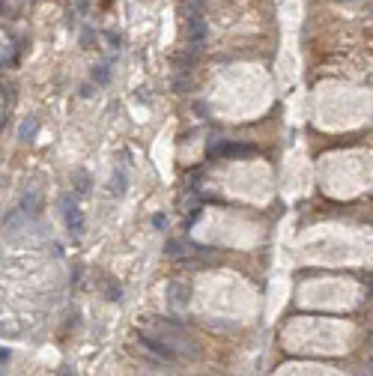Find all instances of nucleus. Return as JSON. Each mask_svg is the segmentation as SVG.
<instances>
[{
    "instance_id": "1",
    "label": "nucleus",
    "mask_w": 373,
    "mask_h": 376,
    "mask_svg": "<svg viewBox=\"0 0 373 376\" xmlns=\"http://www.w3.org/2000/svg\"><path fill=\"white\" fill-rule=\"evenodd\" d=\"M63 212H66V224H69V230H72V236H75V239H81V233H84V221H81V209L75 206L72 197H63Z\"/></svg>"
},
{
    "instance_id": "2",
    "label": "nucleus",
    "mask_w": 373,
    "mask_h": 376,
    "mask_svg": "<svg viewBox=\"0 0 373 376\" xmlns=\"http://www.w3.org/2000/svg\"><path fill=\"white\" fill-rule=\"evenodd\" d=\"M140 343H143V346H147L150 352H155L158 359H164V361H173L176 356H179V352H176L173 346H168V343H158L155 338H150V335H143V338H140Z\"/></svg>"
},
{
    "instance_id": "3",
    "label": "nucleus",
    "mask_w": 373,
    "mask_h": 376,
    "mask_svg": "<svg viewBox=\"0 0 373 376\" xmlns=\"http://www.w3.org/2000/svg\"><path fill=\"white\" fill-rule=\"evenodd\" d=\"M215 155H251L254 150H245V147H239V143H221L218 150H212Z\"/></svg>"
},
{
    "instance_id": "4",
    "label": "nucleus",
    "mask_w": 373,
    "mask_h": 376,
    "mask_svg": "<svg viewBox=\"0 0 373 376\" xmlns=\"http://www.w3.org/2000/svg\"><path fill=\"white\" fill-rule=\"evenodd\" d=\"M75 185H78V191H81V194H87V191H90V176H87L84 171H78V176H75Z\"/></svg>"
},
{
    "instance_id": "5",
    "label": "nucleus",
    "mask_w": 373,
    "mask_h": 376,
    "mask_svg": "<svg viewBox=\"0 0 373 376\" xmlns=\"http://www.w3.org/2000/svg\"><path fill=\"white\" fill-rule=\"evenodd\" d=\"M60 376H72V370H69V367H66V370H63V373H60Z\"/></svg>"
}]
</instances>
